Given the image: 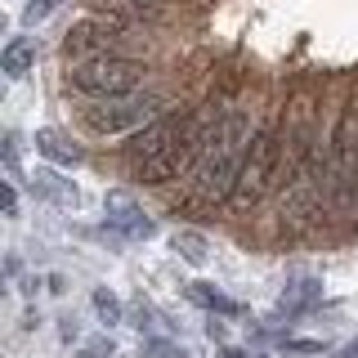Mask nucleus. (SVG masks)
I'll return each mask as SVG.
<instances>
[{
    "label": "nucleus",
    "mask_w": 358,
    "mask_h": 358,
    "mask_svg": "<svg viewBox=\"0 0 358 358\" xmlns=\"http://www.w3.org/2000/svg\"><path fill=\"white\" fill-rule=\"evenodd\" d=\"M246 148H251V139H246V121L242 117H229L220 130H210L206 148H201V157H197V171H193L197 197L229 201L233 184H238V171L246 162Z\"/></svg>",
    "instance_id": "obj_1"
},
{
    "label": "nucleus",
    "mask_w": 358,
    "mask_h": 358,
    "mask_svg": "<svg viewBox=\"0 0 358 358\" xmlns=\"http://www.w3.org/2000/svg\"><path fill=\"white\" fill-rule=\"evenodd\" d=\"M143 81V67L121 54H103V59H85V63H67V90L90 99H117L134 94Z\"/></svg>",
    "instance_id": "obj_2"
},
{
    "label": "nucleus",
    "mask_w": 358,
    "mask_h": 358,
    "mask_svg": "<svg viewBox=\"0 0 358 358\" xmlns=\"http://www.w3.org/2000/svg\"><path fill=\"white\" fill-rule=\"evenodd\" d=\"M278 152H282V143H278L273 130H260L251 139L246 162H242V171H238V184H233V193H229V206L233 210H251L255 201L273 188V179H278Z\"/></svg>",
    "instance_id": "obj_3"
},
{
    "label": "nucleus",
    "mask_w": 358,
    "mask_h": 358,
    "mask_svg": "<svg viewBox=\"0 0 358 358\" xmlns=\"http://www.w3.org/2000/svg\"><path fill=\"white\" fill-rule=\"evenodd\" d=\"M162 108H166L162 94H117V99L81 108V121H85V130H94V134H121V130L148 126L152 117H162Z\"/></svg>",
    "instance_id": "obj_4"
},
{
    "label": "nucleus",
    "mask_w": 358,
    "mask_h": 358,
    "mask_svg": "<svg viewBox=\"0 0 358 358\" xmlns=\"http://www.w3.org/2000/svg\"><path fill=\"white\" fill-rule=\"evenodd\" d=\"M206 139H210V130L201 126V121H193V130H188L179 143H171V148H162L152 157H143V162H134V171H130L134 184H171V179H179L201 157Z\"/></svg>",
    "instance_id": "obj_5"
},
{
    "label": "nucleus",
    "mask_w": 358,
    "mask_h": 358,
    "mask_svg": "<svg viewBox=\"0 0 358 358\" xmlns=\"http://www.w3.org/2000/svg\"><path fill=\"white\" fill-rule=\"evenodd\" d=\"M121 31L126 22L121 18H85L76 22L63 36V59L67 63H85V59H103V54H121Z\"/></svg>",
    "instance_id": "obj_6"
},
{
    "label": "nucleus",
    "mask_w": 358,
    "mask_h": 358,
    "mask_svg": "<svg viewBox=\"0 0 358 358\" xmlns=\"http://www.w3.org/2000/svg\"><path fill=\"white\" fill-rule=\"evenodd\" d=\"M188 130H193V117H188V112H166V117H152L148 126H139L126 139V157H130V162H143V157H152V152L179 143Z\"/></svg>",
    "instance_id": "obj_7"
},
{
    "label": "nucleus",
    "mask_w": 358,
    "mask_h": 358,
    "mask_svg": "<svg viewBox=\"0 0 358 358\" xmlns=\"http://www.w3.org/2000/svg\"><path fill=\"white\" fill-rule=\"evenodd\" d=\"M103 215H108V229L121 233V238H152V229H157V224L134 206V197L126 188H112L103 197Z\"/></svg>",
    "instance_id": "obj_8"
},
{
    "label": "nucleus",
    "mask_w": 358,
    "mask_h": 358,
    "mask_svg": "<svg viewBox=\"0 0 358 358\" xmlns=\"http://www.w3.org/2000/svg\"><path fill=\"white\" fill-rule=\"evenodd\" d=\"M336 162H341V188H350V175L358 166V94L345 103L341 112V126H336Z\"/></svg>",
    "instance_id": "obj_9"
},
{
    "label": "nucleus",
    "mask_w": 358,
    "mask_h": 358,
    "mask_svg": "<svg viewBox=\"0 0 358 358\" xmlns=\"http://www.w3.org/2000/svg\"><path fill=\"white\" fill-rule=\"evenodd\" d=\"M36 152L50 157V162H59V166H81L85 162L81 143H72V134H63V130H54V126L36 130Z\"/></svg>",
    "instance_id": "obj_10"
},
{
    "label": "nucleus",
    "mask_w": 358,
    "mask_h": 358,
    "mask_svg": "<svg viewBox=\"0 0 358 358\" xmlns=\"http://www.w3.org/2000/svg\"><path fill=\"white\" fill-rule=\"evenodd\" d=\"M318 296H322V287L313 282V278H300V282H291L282 296H278V309L287 313V318H296V313H305L318 305Z\"/></svg>",
    "instance_id": "obj_11"
},
{
    "label": "nucleus",
    "mask_w": 358,
    "mask_h": 358,
    "mask_svg": "<svg viewBox=\"0 0 358 358\" xmlns=\"http://www.w3.org/2000/svg\"><path fill=\"white\" fill-rule=\"evenodd\" d=\"M27 188H31L36 197H50V201H59V206H72V201H76V188H72V179H59L54 171H31Z\"/></svg>",
    "instance_id": "obj_12"
},
{
    "label": "nucleus",
    "mask_w": 358,
    "mask_h": 358,
    "mask_svg": "<svg viewBox=\"0 0 358 358\" xmlns=\"http://www.w3.org/2000/svg\"><path fill=\"white\" fill-rule=\"evenodd\" d=\"M31 63H36V45H31L27 36H14L5 45V59H0V67H5V76H27L31 72Z\"/></svg>",
    "instance_id": "obj_13"
},
{
    "label": "nucleus",
    "mask_w": 358,
    "mask_h": 358,
    "mask_svg": "<svg viewBox=\"0 0 358 358\" xmlns=\"http://www.w3.org/2000/svg\"><path fill=\"white\" fill-rule=\"evenodd\" d=\"M171 246L179 251V260H184V264H193V268H201V264L210 260V246H206V238H201V233H193V229H175Z\"/></svg>",
    "instance_id": "obj_14"
},
{
    "label": "nucleus",
    "mask_w": 358,
    "mask_h": 358,
    "mask_svg": "<svg viewBox=\"0 0 358 358\" xmlns=\"http://www.w3.org/2000/svg\"><path fill=\"white\" fill-rule=\"evenodd\" d=\"M188 300H193V305H201V309H210V313H242L238 300L220 296V291L206 287V282H193V287H188Z\"/></svg>",
    "instance_id": "obj_15"
},
{
    "label": "nucleus",
    "mask_w": 358,
    "mask_h": 358,
    "mask_svg": "<svg viewBox=\"0 0 358 358\" xmlns=\"http://www.w3.org/2000/svg\"><path fill=\"white\" fill-rule=\"evenodd\" d=\"M94 313H99V318H103L108 327H112V322H121V300L112 296L108 287H99V291H94Z\"/></svg>",
    "instance_id": "obj_16"
},
{
    "label": "nucleus",
    "mask_w": 358,
    "mask_h": 358,
    "mask_svg": "<svg viewBox=\"0 0 358 358\" xmlns=\"http://www.w3.org/2000/svg\"><path fill=\"white\" fill-rule=\"evenodd\" d=\"M54 9H59V0H31V5L22 9V18L36 22V18H45V14H54Z\"/></svg>",
    "instance_id": "obj_17"
},
{
    "label": "nucleus",
    "mask_w": 358,
    "mask_h": 358,
    "mask_svg": "<svg viewBox=\"0 0 358 358\" xmlns=\"http://www.w3.org/2000/svg\"><path fill=\"white\" fill-rule=\"evenodd\" d=\"M5 171H9V179H18V139L14 134L5 139Z\"/></svg>",
    "instance_id": "obj_18"
},
{
    "label": "nucleus",
    "mask_w": 358,
    "mask_h": 358,
    "mask_svg": "<svg viewBox=\"0 0 358 358\" xmlns=\"http://www.w3.org/2000/svg\"><path fill=\"white\" fill-rule=\"evenodd\" d=\"M5 215H18V188L14 184L5 188Z\"/></svg>",
    "instance_id": "obj_19"
},
{
    "label": "nucleus",
    "mask_w": 358,
    "mask_h": 358,
    "mask_svg": "<svg viewBox=\"0 0 358 358\" xmlns=\"http://www.w3.org/2000/svg\"><path fill=\"white\" fill-rule=\"evenodd\" d=\"M336 358H358V341H354V345H345V350L336 354Z\"/></svg>",
    "instance_id": "obj_20"
},
{
    "label": "nucleus",
    "mask_w": 358,
    "mask_h": 358,
    "mask_svg": "<svg viewBox=\"0 0 358 358\" xmlns=\"http://www.w3.org/2000/svg\"><path fill=\"white\" fill-rule=\"evenodd\" d=\"M220 358H246V354H242V350H224Z\"/></svg>",
    "instance_id": "obj_21"
},
{
    "label": "nucleus",
    "mask_w": 358,
    "mask_h": 358,
    "mask_svg": "<svg viewBox=\"0 0 358 358\" xmlns=\"http://www.w3.org/2000/svg\"><path fill=\"white\" fill-rule=\"evenodd\" d=\"M175 358H188V354H184V350H179V354H175Z\"/></svg>",
    "instance_id": "obj_22"
}]
</instances>
